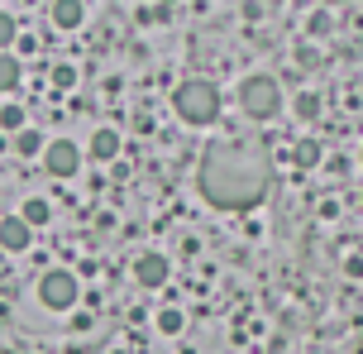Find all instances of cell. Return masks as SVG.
Returning a JSON list of instances; mask_svg holds the SVG:
<instances>
[{
  "label": "cell",
  "mask_w": 363,
  "mask_h": 354,
  "mask_svg": "<svg viewBox=\"0 0 363 354\" xmlns=\"http://www.w3.org/2000/svg\"><path fill=\"white\" fill-rule=\"evenodd\" d=\"M196 187L216 211H254L272 187V163L254 139H216L201 153Z\"/></svg>",
  "instance_id": "6da1fadb"
},
{
  "label": "cell",
  "mask_w": 363,
  "mask_h": 354,
  "mask_svg": "<svg viewBox=\"0 0 363 354\" xmlns=\"http://www.w3.org/2000/svg\"><path fill=\"white\" fill-rule=\"evenodd\" d=\"M172 111L186 120V125H216L220 120V87L206 82V77H186L172 92Z\"/></svg>",
  "instance_id": "7a4b0ae2"
},
{
  "label": "cell",
  "mask_w": 363,
  "mask_h": 354,
  "mask_svg": "<svg viewBox=\"0 0 363 354\" xmlns=\"http://www.w3.org/2000/svg\"><path fill=\"white\" fill-rule=\"evenodd\" d=\"M239 111L249 115V120H272V115L282 111V82L268 72H254L239 82Z\"/></svg>",
  "instance_id": "3957f363"
},
{
  "label": "cell",
  "mask_w": 363,
  "mask_h": 354,
  "mask_svg": "<svg viewBox=\"0 0 363 354\" xmlns=\"http://www.w3.org/2000/svg\"><path fill=\"white\" fill-rule=\"evenodd\" d=\"M77 297H82V282H77V273H67V268H48V273L38 278V302H43L48 311H72Z\"/></svg>",
  "instance_id": "277c9868"
},
{
  "label": "cell",
  "mask_w": 363,
  "mask_h": 354,
  "mask_svg": "<svg viewBox=\"0 0 363 354\" xmlns=\"http://www.w3.org/2000/svg\"><path fill=\"white\" fill-rule=\"evenodd\" d=\"M82 168V149H77L72 139H48V149H43V172L48 177H72Z\"/></svg>",
  "instance_id": "5b68a950"
},
{
  "label": "cell",
  "mask_w": 363,
  "mask_h": 354,
  "mask_svg": "<svg viewBox=\"0 0 363 354\" xmlns=\"http://www.w3.org/2000/svg\"><path fill=\"white\" fill-rule=\"evenodd\" d=\"M167 273H172V268H167V259L158 249H144V254L134 259V282H139V287H167Z\"/></svg>",
  "instance_id": "8992f818"
},
{
  "label": "cell",
  "mask_w": 363,
  "mask_h": 354,
  "mask_svg": "<svg viewBox=\"0 0 363 354\" xmlns=\"http://www.w3.org/2000/svg\"><path fill=\"white\" fill-rule=\"evenodd\" d=\"M34 240V230L19 221V216H0V249H10V254H24Z\"/></svg>",
  "instance_id": "52a82bcc"
},
{
  "label": "cell",
  "mask_w": 363,
  "mask_h": 354,
  "mask_svg": "<svg viewBox=\"0 0 363 354\" xmlns=\"http://www.w3.org/2000/svg\"><path fill=\"white\" fill-rule=\"evenodd\" d=\"M48 19H53L57 29H77L86 19V5L82 0H57V5H48Z\"/></svg>",
  "instance_id": "ba28073f"
},
{
  "label": "cell",
  "mask_w": 363,
  "mask_h": 354,
  "mask_svg": "<svg viewBox=\"0 0 363 354\" xmlns=\"http://www.w3.org/2000/svg\"><path fill=\"white\" fill-rule=\"evenodd\" d=\"M91 158H96V163H110V158H120V134L115 130H96L91 134Z\"/></svg>",
  "instance_id": "9c48e42d"
},
{
  "label": "cell",
  "mask_w": 363,
  "mask_h": 354,
  "mask_svg": "<svg viewBox=\"0 0 363 354\" xmlns=\"http://www.w3.org/2000/svg\"><path fill=\"white\" fill-rule=\"evenodd\" d=\"M320 158H325V153H320V139H296V149H291V163H296V168L301 172H311V168H320Z\"/></svg>",
  "instance_id": "30bf717a"
},
{
  "label": "cell",
  "mask_w": 363,
  "mask_h": 354,
  "mask_svg": "<svg viewBox=\"0 0 363 354\" xmlns=\"http://www.w3.org/2000/svg\"><path fill=\"white\" fill-rule=\"evenodd\" d=\"M19 221L29 225V230H38V225H48V221H53V206L43 201V197H29V201L19 206Z\"/></svg>",
  "instance_id": "8fae6325"
},
{
  "label": "cell",
  "mask_w": 363,
  "mask_h": 354,
  "mask_svg": "<svg viewBox=\"0 0 363 354\" xmlns=\"http://www.w3.org/2000/svg\"><path fill=\"white\" fill-rule=\"evenodd\" d=\"M291 111H296V120H320V111H325V101H320V96L315 92H296V101H291Z\"/></svg>",
  "instance_id": "7c38bea8"
},
{
  "label": "cell",
  "mask_w": 363,
  "mask_h": 354,
  "mask_svg": "<svg viewBox=\"0 0 363 354\" xmlns=\"http://www.w3.org/2000/svg\"><path fill=\"white\" fill-rule=\"evenodd\" d=\"M43 149H48V139H43L38 130H19L15 134V153H19V158H38Z\"/></svg>",
  "instance_id": "4fadbf2b"
},
{
  "label": "cell",
  "mask_w": 363,
  "mask_h": 354,
  "mask_svg": "<svg viewBox=\"0 0 363 354\" xmlns=\"http://www.w3.org/2000/svg\"><path fill=\"white\" fill-rule=\"evenodd\" d=\"M19 87V57L15 53H0V96Z\"/></svg>",
  "instance_id": "5bb4252c"
},
{
  "label": "cell",
  "mask_w": 363,
  "mask_h": 354,
  "mask_svg": "<svg viewBox=\"0 0 363 354\" xmlns=\"http://www.w3.org/2000/svg\"><path fill=\"white\" fill-rule=\"evenodd\" d=\"M330 29H335V10H311L306 15V34L311 38H325Z\"/></svg>",
  "instance_id": "9a60e30c"
},
{
  "label": "cell",
  "mask_w": 363,
  "mask_h": 354,
  "mask_svg": "<svg viewBox=\"0 0 363 354\" xmlns=\"http://www.w3.org/2000/svg\"><path fill=\"white\" fill-rule=\"evenodd\" d=\"M48 82H53V92H72V87H77V67H72V62H53Z\"/></svg>",
  "instance_id": "2e32d148"
},
{
  "label": "cell",
  "mask_w": 363,
  "mask_h": 354,
  "mask_svg": "<svg viewBox=\"0 0 363 354\" xmlns=\"http://www.w3.org/2000/svg\"><path fill=\"white\" fill-rule=\"evenodd\" d=\"M0 130H5V134L29 130V125H24V106H0Z\"/></svg>",
  "instance_id": "e0dca14e"
},
{
  "label": "cell",
  "mask_w": 363,
  "mask_h": 354,
  "mask_svg": "<svg viewBox=\"0 0 363 354\" xmlns=\"http://www.w3.org/2000/svg\"><path fill=\"white\" fill-rule=\"evenodd\" d=\"M19 38V19L10 10H0V53H10V43Z\"/></svg>",
  "instance_id": "ac0fdd59"
},
{
  "label": "cell",
  "mask_w": 363,
  "mask_h": 354,
  "mask_svg": "<svg viewBox=\"0 0 363 354\" xmlns=\"http://www.w3.org/2000/svg\"><path fill=\"white\" fill-rule=\"evenodd\" d=\"M134 15H139V24H167L172 19V5H139Z\"/></svg>",
  "instance_id": "d6986e66"
},
{
  "label": "cell",
  "mask_w": 363,
  "mask_h": 354,
  "mask_svg": "<svg viewBox=\"0 0 363 354\" xmlns=\"http://www.w3.org/2000/svg\"><path fill=\"white\" fill-rule=\"evenodd\" d=\"M182 326H186V321H182L177 306H163V311H158V331H163V336H182Z\"/></svg>",
  "instance_id": "ffe728a7"
},
{
  "label": "cell",
  "mask_w": 363,
  "mask_h": 354,
  "mask_svg": "<svg viewBox=\"0 0 363 354\" xmlns=\"http://www.w3.org/2000/svg\"><path fill=\"white\" fill-rule=\"evenodd\" d=\"M296 67H320V53H315V48H311V43H301V48H296Z\"/></svg>",
  "instance_id": "44dd1931"
},
{
  "label": "cell",
  "mask_w": 363,
  "mask_h": 354,
  "mask_svg": "<svg viewBox=\"0 0 363 354\" xmlns=\"http://www.w3.org/2000/svg\"><path fill=\"white\" fill-rule=\"evenodd\" d=\"M345 273H349V278H363V254H349V259H345Z\"/></svg>",
  "instance_id": "7402d4cb"
},
{
  "label": "cell",
  "mask_w": 363,
  "mask_h": 354,
  "mask_svg": "<svg viewBox=\"0 0 363 354\" xmlns=\"http://www.w3.org/2000/svg\"><path fill=\"white\" fill-rule=\"evenodd\" d=\"M359 206H363V187H359Z\"/></svg>",
  "instance_id": "603a6c76"
}]
</instances>
